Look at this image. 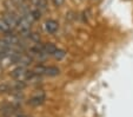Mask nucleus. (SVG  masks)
I'll list each match as a JSON object with an SVG mask.
<instances>
[{"mask_svg":"<svg viewBox=\"0 0 133 117\" xmlns=\"http://www.w3.org/2000/svg\"><path fill=\"white\" fill-rule=\"evenodd\" d=\"M12 31H13V28L8 25L7 21L4 18H0V32L7 34V33H12Z\"/></svg>","mask_w":133,"mask_h":117,"instance_id":"nucleus-8","label":"nucleus"},{"mask_svg":"<svg viewBox=\"0 0 133 117\" xmlns=\"http://www.w3.org/2000/svg\"><path fill=\"white\" fill-rule=\"evenodd\" d=\"M31 26H32V21L28 20L26 17L20 15V19H19V23H18V30L19 32L23 34V36H28L31 33Z\"/></svg>","mask_w":133,"mask_h":117,"instance_id":"nucleus-3","label":"nucleus"},{"mask_svg":"<svg viewBox=\"0 0 133 117\" xmlns=\"http://www.w3.org/2000/svg\"><path fill=\"white\" fill-rule=\"evenodd\" d=\"M32 72L33 71H28L26 66L20 65V66H18L17 69H14L12 72H11V76H12L14 79H17V81L27 82V79L30 78V76L32 75Z\"/></svg>","mask_w":133,"mask_h":117,"instance_id":"nucleus-2","label":"nucleus"},{"mask_svg":"<svg viewBox=\"0 0 133 117\" xmlns=\"http://www.w3.org/2000/svg\"><path fill=\"white\" fill-rule=\"evenodd\" d=\"M58 28H59V24L55 20H53V19H48L45 23V30L48 33H55L58 31Z\"/></svg>","mask_w":133,"mask_h":117,"instance_id":"nucleus-5","label":"nucleus"},{"mask_svg":"<svg viewBox=\"0 0 133 117\" xmlns=\"http://www.w3.org/2000/svg\"><path fill=\"white\" fill-rule=\"evenodd\" d=\"M4 19L8 23V25L14 30V28L18 27V23H19V19H20V14H18V13H14V12H8L6 11L4 13Z\"/></svg>","mask_w":133,"mask_h":117,"instance_id":"nucleus-4","label":"nucleus"},{"mask_svg":"<svg viewBox=\"0 0 133 117\" xmlns=\"http://www.w3.org/2000/svg\"><path fill=\"white\" fill-rule=\"evenodd\" d=\"M7 117H31V116H27V115H24V114H19V112H17V114L10 115V116H7Z\"/></svg>","mask_w":133,"mask_h":117,"instance_id":"nucleus-12","label":"nucleus"},{"mask_svg":"<svg viewBox=\"0 0 133 117\" xmlns=\"http://www.w3.org/2000/svg\"><path fill=\"white\" fill-rule=\"evenodd\" d=\"M14 1V4L18 6V8L23 7V6L27 5V0H13Z\"/></svg>","mask_w":133,"mask_h":117,"instance_id":"nucleus-10","label":"nucleus"},{"mask_svg":"<svg viewBox=\"0 0 133 117\" xmlns=\"http://www.w3.org/2000/svg\"><path fill=\"white\" fill-rule=\"evenodd\" d=\"M40 50L46 54V56H52V54L55 52L57 47H55V45H53L52 43H46V44H41Z\"/></svg>","mask_w":133,"mask_h":117,"instance_id":"nucleus-6","label":"nucleus"},{"mask_svg":"<svg viewBox=\"0 0 133 117\" xmlns=\"http://www.w3.org/2000/svg\"><path fill=\"white\" fill-rule=\"evenodd\" d=\"M53 4H54V6H57V7H59V6H61L64 3H65V0H52Z\"/></svg>","mask_w":133,"mask_h":117,"instance_id":"nucleus-11","label":"nucleus"},{"mask_svg":"<svg viewBox=\"0 0 133 117\" xmlns=\"http://www.w3.org/2000/svg\"><path fill=\"white\" fill-rule=\"evenodd\" d=\"M44 102H45V95L40 94L37 95V96H33L27 103L30 105H32V107H38V105H41Z\"/></svg>","mask_w":133,"mask_h":117,"instance_id":"nucleus-7","label":"nucleus"},{"mask_svg":"<svg viewBox=\"0 0 133 117\" xmlns=\"http://www.w3.org/2000/svg\"><path fill=\"white\" fill-rule=\"evenodd\" d=\"M52 56L54 57V58L57 59V60H61V59H63L64 57L66 56V52L64 51V50H60V48H57V50H55V52L52 54Z\"/></svg>","mask_w":133,"mask_h":117,"instance_id":"nucleus-9","label":"nucleus"},{"mask_svg":"<svg viewBox=\"0 0 133 117\" xmlns=\"http://www.w3.org/2000/svg\"><path fill=\"white\" fill-rule=\"evenodd\" d=\"M33 72L37 75H45L48 77H55L60 73V70L57 66H45V65H38L33 69Z\"/></svg>","mask_w":133,"mask_h":117,"instance_id":"nucleus-1","label":"nucleus"}]
</instances>
